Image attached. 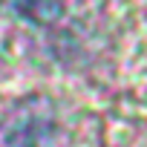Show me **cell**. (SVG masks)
Instances as JSON below:
<instances>
[{
	"mask_svg": "<svg viewBox=\"0 0 147 147\" xmlns=\"http://www.w3.org/2000/svg\"><path fill=\"white\" fill-rule=\"evenodd\" d=\"M55 141V115L46 101L32 98L20 104L18 113L3 127V147H52Z\"/></svg>",
	"mask_w": 147,
	"mask_h": 147,
	"instance_id": "6da1fadb",
	"label": "cell"
},
{
	"mask_svg": "<svg viewBox=\"0 0 147 147\" xmlns=\"http://www.w3.org/2000/svg\"><path fill=\"white\" fill-rule=\"evenodd\" d=\"M6 6L18 18H23L35 26H43V23H52L63 15L66 0H6Z\"/></svg>",
	"mask_w": 147,
	"mask_h": 147,
	"instance_id": "7a4b0ae2",
	"label": "cell"
}]
</instances>
